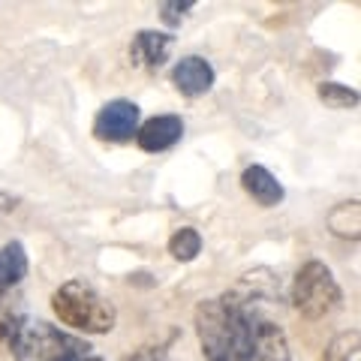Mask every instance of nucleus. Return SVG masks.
Wrapping results in <instances>:
<instances>
[{
  "label": "nucleus",
  "mask_w": 361,
  "mask_h": 361,
  "mask_svg": "<svg viewBox=\"0 0 361 361\" xmlns=\"http://www.w3.org/2000/svg\"><path fill=\"white\" fill-rule=\"evenodd\" d=\"M259 280L247 274L232 292L196 307V331L208 361H289L283 329L259 310V298L274 295V289H259Z\"/></svg>",
  "instance_id": "1"
},
{
  "label": "nucleus",
  "mask_w": 361,
  "mask_h": 361,
  "mask_svg": "<svg viewBox=\"0 0 361 361\" xmlns=\"http://www.w3.org/2000/svg\"><path fill=\"white\" fill-rule=\"evenodd\" d=\"M16 361H103L90 353V346L78 337L54 329L45 319H21L9 337Z\"/></svg>",
  "instance_id": "2"
},
{
  "label": "nucleus",
  "mask_w": 361,
  "mask_h": 361,
  "mask_svg": "<svg viewBox=\"0 0 361 361\" xmlns=\"http://www.w3.org/2000/svg\"><path fill=\"white\" fill-rule=\"evenodd\" d=\"M51 307L58 319L70 329L87 331V334H109L115 329V304L106 301L99 292L85 283V280H70L51 295Z\"/></svg>",
  "instance_id": "3"
},
{
  "label": "nucleus",
  "mask_w": 361,
  "mask_h": 361,
  "mask_svg": "<svg viewBox=\"0 0 361 361\" xmlns=\"http://www.w3.org/2000/svg\"><path fill=\"white\" fill-rule=\"evenodd\" d=\"M343 292L337 286V280L322 262H307L292 283V304L301 316L307 319H322L329 316L337 304H341Z\"/></svg>",
  "instance_id": "4"
},
{
  "label": "nucleus",
  "mask_w": 361,
  "mask_h": 361,
  "mask_svg": "<svg viewBox=\"0 0 361 361\" xmlns=\"http://www.w3.org/2000/svg\"><path fill=\"white\" fill-rule=\"evenodd\" d=\"M135 130H139V106L130 99H111L94 121V135L103 142H123Z\"/></svg>",
  "instance_id": "5"
},
{
  "label": "nucleus",
  "mask_w": 361,
  "mask_h": 361,
  "mask_svg": "<svg viewBox=\"0 0 361 361\" xmlns=\"http://www.w3.org/2000/svg\"><path fill=\"white\" fill-rule=\"evenodd\" d=\"M180 135H184V121L178 115H157L135 130V142H139L142 151L157 154V151H169L172 145H178Z\"/></svg>",
  "instance_id": "6"
},
{
  "label": "nucleus",
  "mask_w": 361,
  "mask_h": 361,
  "mask_svg": "<svg viewBox=\"0 0 361 361\" xmlns=\"http://www.w3.org/2000/svg\"><path fill=\"white\" fill-rule=\"evenodd\" d=\"M172 82L184 97H202L214 87V66L199 54H190V58L178 61L172 70Z\"/></svg>",
  "instance_id": "7"
},
{
  "label": "nucleus",
  "mask_w": 361,
  "mask_h": 361,
  "mask_svg": "<svg viewBox=\"0 0 361 361\" xmlns=\"http://www.w3.org/2000/svg\"><path fill=\"white\" fill-rule=\"evenodd\" d=\"M175 45L172 33H160V30H142L135 33V39L130 45V61L135 66H148V70H157L169 61V51Z\"/></svg>",
  "instance_id": "8"
},
{
  "label": "nucleus",
  "mask_w": 361,
  "mask_h": 361,
  "mask_svg": "<svg viewBox=\"0 0 361 361\" xmlns=\"http://www.w3.org/2000/svg\"><path fill=\"white\" fill-rule=\"evenodd\" d=\"M241 184H244V190L250 193L259 205L262 208H274V205H280L283 202V184L268 172L265 166H250V169H244V175H241Z\"/></svg>",
  "instance_id": "9"
},
{
  "label": "nucleus",
  "mask_w": 361,
  "mask_h": 361,
  "mask_svg": "<svg viewBox=\"0 0 361 361\" xmlns=\"http://www.w3.org/2000/svg\"><path fill=\"white\" fill-rule=\"evenodd\" d=\"M27 274V253L21 241H9L0 247V292L18 286Z\"/></svg>",
  "instance_id": "10"
},
{
  "label": "nucleus",
  "mask_w": 361,
  "mask_h": 361,
  "mask_svg": "<svg viewBox=\"0 0 361 361\" xmlns=\"http://www.w3.org/2000/svg\"><path fill=\"white\" fill-rule=\"evenodd\" d=\"M169 253H172L178 262H193L202 253V235L193 226H184V229H178L172 238H169Z\"/></svg>",
  "instance_id": "11"
},
{
  "label": "nucleus",
  "mask_w": 361,
  "mask_h": 361,
  "mask_svg": "<svg viewBox=\"0 0 361 361\" xmlns=\"http://www.w3.org/2000/svg\"><path fill=\"white\" fill-rule=\"evenodd\" d=\"M329 229L341 238H358V202H343L329 214Z\"/></svg>",
  "instance_id": "12"
},
{
  "label": "nucleus",
  "mask_w": 361,
  "mask_h": 361,
  "mask_svg": "<svg viewBox=\"0 0 361 361\" xmlns=\"http://www.w3.org/2000/svg\"><path fill=\"white\" fill-rule=\"evenodd\" d=\"M21 319H25L21 301L13 292H0V343H9V337H13Z\"/></svg>",
  "instance_id": "13"
},
{
  "label": "nucleus",
  "mask_w": 361,
  "mask_h": 361,
  "mask_svg": "<svg viewBox=\"0 0 361 361\" xmlns=\"http://www.w3.org/2000/svg\"><path fill=\"white\" fill-rule=\"evenodd\" d=\"M358 331H343L337 334L334 341L329 343V349H325V358L322 361H358Z\"/></svg>",
  "instance_id": "14"
},
{
  "label": "nucleus",
  "mask_w": 361,
  "mask_h": 361,
  "mask_svg": "<svg viewBox=\"0 0 361 361\" xmlns=\"http://www.w3.org/2000/svg\"><path fill=\"white\" fill-rule=\"evenodd\" d=\"M319 99L329 109H355L358 106V94L346 85H337V82H325L319 85Z\"/></svg>",
  "instance_id": "15"
},
{
  "label": "nucleus",
  "mask_w": 361,
  "mask_h": 361,
  "mask_svg": "<svg viewBox=\"0 0 361 361\" xmlns=\"http://www.w3.org/2000/svg\"><path fill=\"white\" fill-rule=\"evenodd\" d=\"M160 9H163V21H166V25L175 27L178 21L184 18V13H190V9H193V4H190V0H187V4H163Z\"/></svg>",
  "instance_id": "16"
},
{
  "label": "nucleus",
  "mask_w": 361,
  "mask_h": 361,
  "mask_svg": "<svg viewBox=\"0 0 361 361\" xmlns=\"http://www.w3.org/2000/svg\"><path fill=\"white\" fill-rule=\"evenodd\" d=\"M127 361H172V358L166 355V349H163V346H142L139 353L130 355Z\"/></svg>",
  "instance_id": "17"
}]
</instances>
